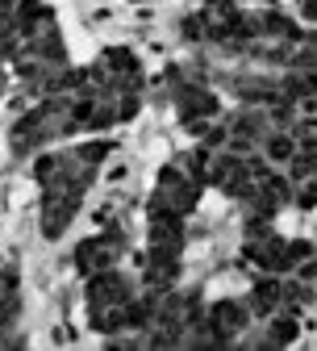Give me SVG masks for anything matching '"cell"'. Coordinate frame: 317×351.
Listing matches in <instances>:
<instances>
[{"mask_svg":"<svg viewBox=\"0 0 317 351\" xmlns=\"http://www.w3.org/2000/svg\"><path fill=\"white\" fill-rule=\"evenodd\" d=\"M263 151H267L271 163H288V159L296 155V138H292V134H267V138H263Z\"/></svg>","mask_w":317,"mask_h":351,"instance_id":"52a82bcc","label":"cell"},{"mask_svg":"<svg viewBox=\"0 0 317 351\" xmlns=\"http://www.w3.org/2000/svg\"><path fill=\"white\" fill-rule=\"evenodd\" d=\"M21 310V297H17V280L13 276H0V326H9Z\"/></svg>","mask_w":317,"mask_h":351,"instance_id":"8992f818","label":"cell"},{"mask_svg":"<svg viewBox=\"0 0 317 351\" xmlns=\"http://www.w3.org/2000/svg\"><path fill=\"white\" fill-rule=\"evenodd\" d=\"M134 297L129 280L113 268L105 272H92V280H88V310H105V305H125Z\"/></svg>","mask_w":317,"mask_h":351,"instance_id":"277c9868","label":"cell"},{"mask_svg":"<svg viewBox=\"0 0 317 351\" xmlns=\"http://www.w3.org/2000/svg\"><path fill=\"white\" fill-rule=\"evenodd\" d=\"M121 251H125V239L117 234V230H109V234H101V239H88V243H79L75 247V268L79 272H105V268H113V263L121 259Z\"/></svg>","mask_w":317,"mask_h":351,"instance_id":"3957f363","label":"cell"},{"mask_svg":"<svg viewBox=\"0 0 317 351\" xmlns=\"http://www.w3.org/2000/svg\"><path fill=\"white\" fill-rule=\"evenodd\" d=\"M246 322H251V310H246L242 301H217V305H209L205 318H201V326L209 330L213 343H230V339H238Z\"/></svg>","mask_w":317,"mask_h":351,"instance_id":"7a4b0ae2","label":"cell"},{"mask_svg":"<svg viewBox=\"0 0 317 351\" xmlns=\"http://www.w3.org/2000/svg\"><path fill=\"white\" fill-rule=\"evenodd\" d=\"M280 301H284V285H280V280H271V276H263V280L251 289V297H246V310L259 314V318H267V314H276V310H280Z\"/></svg>","mask_w":317,"mask_h":351,"instance_id":"5b68a950","label":"cell"},{"mask_svg":"<svg viewBox=\"0 0 317 351\" xmlns=\"http://www.w3.org/2000/svg\"><path fill=\"white\" fill-rule=\"evenodd\" d=\"M267 322H271V343H292L296 339V314H267Z\"/></svg>","mask_w":317,"mask_h":351,"instance_id":"ba28073f","label":"cell"},{"mask_svg":"<svg viewBox=\"0 0 317 351\" xmlns=\"http://www.w3.org/2000/svg\"><path fill=\"white\" fill-rule=\"evenodd\" d=\"M196 205V180L179 167V163H171V167H163L159 171V184H155V205L151 209H167V213H188Z\"/></svg>","mask_w":317,"mask_h":351,"instance_id":"6da1fadb","label":"cell"}]
</instances>
